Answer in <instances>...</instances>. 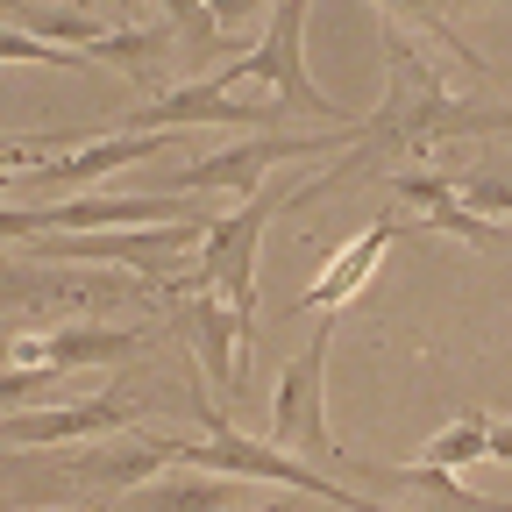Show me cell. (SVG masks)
<instances>
[{"label": "cell", "instance_id": "obj_1", "mask_svg": "<svg viewBox=\"0 0 512 512\" xmlns=\"http://www.w3.org/2000/svg\"><path fill=\"white\" fill-rule=\"evenodd\" d=\"M200 420H207V441H178V434H143L164 463H185V470H214V477H235V484H285L299 498H320V505H342V512H392V505H377L363 491H349L342 477H320L313 463L285 456V448L271 441H249L214 399H200Z\"/></svg>", "mask_w": 512, "mask_h": 512}, {"label": "cell", "instance_id": "obj_2", "mask_svg": "<svg viewBox=\"0 0 512 512\" xmlns=\"http://www.w3.org/2000/svg\"><path fill=\"white\" fill-rule=\"evenodd\" d=\"M335 342H342V313H328L320 328L306 335V349L278 370V399H271V448L285 456H306V463H349L335 434H328V363H335Z\"/></svg>", "mask_w": 512, "mask_h": 512}, {"label": "cell", "instance_id": "obj_3", "mask_svg": "<svg viewBox=\"0 0 512 512\" xmlns=\"http://www.w3.org/2000/svg\"><path fill=\"white\" fill-rule=\"evenodd\" d=\"M207 221H171V228H100V235H36L29 264H114V271H136L157 292L178 278L185 256H200Z\"/></svg>", "mask_w": 512, "mask_h": 512}, {"label": "cell", "instance_id": "obj_4", "mask_svg": "<svg viewBox=\"0 0 512 512\" xmlns=\"http://www.w3.org/2000/svg\"><path fill=\"white\" fill-rule=\"evenodd\" d=\"M306 8H313V0H278L271 36L256 43V50H242V57H228L221 72H207V79H214L221 93H228V86H242V79H256V86H271V93H278V107H285V114H313L320 128H349V121H342V107L306 79Z\"/></svg>", "mask_w": 512, "mask_h": 512}, {"label": "cell", "instance_id": "obj_5", "mask_svg": "<svg viewBox=\"0 0 512 512\" xmlns=\"http://www.w3.org/2000/svg\"><path fill=\"white\" fill-rule=\"evenodd\" d=\"M342 150H356V121H349V128H320V136H292V128H271V136H242V143H228V150H214V157H200V164L171 171V192H185V200H192V192H228V200H256L271 164L342 157Z\"/></svg>", "mask_w": 512, "mask_h": 512}, {"label": "cell", "instance_id": "obj_6", "mask_svg": "<svg viewBox=\"0 0 512 512\" xmlns=\"http://www.w3.org/2000/svg\"><path fill=\"white\" fill-rule=\"evenodd\" d=\"M136 420H143L136 392H100L79 406H22V413H0V448H72V441H100Z\"/></svg>", "mask_w": 512, "mask_h": 512}, {"label": "cell", "instance_id": "obj_7", "mask_svg": "<svg viewBox=\"0 0 512 512\" xmlns=\"http://www.w3.org/2000/svg\"><path fill=\"white\" fill-rule=\"evenodd\" d=\"M136 128H242V136H271L285 128V107H256V100H235L221 93L214 79H192V86H171L164 100H150L143 114H128Z\"/></svg>", "mask_w": 512, "mask_h": 512}, {"label": "cell", "instance_id": "obj_8", "mask_svg": "<svg viewBox=\"0 0 512 512\" xmlns=\"http://www.w3.org/2000/svg\"><path fill=\"white\" fill-rule=\"evenodd\" d=\"M150 342V328H22L15 342H0L8 349V363L22 370H79V363H128Z\"/></svg>", "mask_w": 512, "mask_h": 512}, {"label": "cell", "instance_id": "obj_9", "mask_svg": "<svg viewBox=\"0 0 512 512\" xmlns=\"http://www.w3.org/2000/svg\"><path fill=\"white\" fill-rule=\"evenodd\" d=\"M164 150H178V128H128V136H100V143H79V150H57L50 164L22 171V178H36L50 192H72V185H93V178H107L121 164H150Z\"/></svg>", "mask_w": 512, "mask_h": 512}, {"label": "cell", "instance_id": "obj_10", "mask_svg": "<svg viewBox=\"0 0 512 512\" xmlns=\"http://www.w3.org/2000/svg\"><path fill=\"white\" fill-rule=\"evenodd\" d=\"M399 242V214H377L349 249H335V264L320 271V285H306L299 299H292V313H342L363 285H370V271L384 264V249Z\"/></svg>", "mask_w": 512, "mask_h": 512}, {"label": "cell", "instance_id": "obj_11", "mask_svg": "<svg viewBox=\"0 0 512 512\" xmlns=\"http://www.w3.org/2000/svg\"><path fill=\"white\" fill-rule=\"evenodd\" d=\"M392 192L399 200H413L420 214H427V228H448V235H463V242H477V249H512V235L505 228H491L477 207H463V192H456V171H392Z\"/></svg>", "mask_w": 512, "mask_h": 512}, {"label": "cell", "instance_id": "obj_12", "mask_svg": "<svg viewBox=\"0 0 512 512\" xmlns=\"http://www.w3.org/2000/svg\"><path fill=\"white\" fill-rule=\"evenodd\" d=\"M370 484H399V491H420L434 512H512V498H484L463 484V470H434V463H406V470H370V463H342Z\"/></svg>", "mask_w": 512, "mask_h": 512}, {"label": "cell", "instance_id": "obj_13", "mask_svg": "<svg viewBox=\"0 0 512 512\" xmlns=\"http://www.w3.org/2000/svg\"><path fill=\"white\" fill-rule=\"evenodd\" d=\"M107 278H79L64 264H0V313H36V306H79Z\"/></svg>", "mask_w": 512, "mask_h": 512}, {"label": "cell", "instance_id": "obj_14", "mask_svg": "<svg viewBox=\"0 0 512 512\" xmlns=\"http://www.w3.org/2000/svg\"><path fill=\"white\" fill-rule=\"evenodd\" d=\"M107 512H242V484L214 477V470H192V477H171L157 491H128Z\"/></svg>", "mask_w": 512, "mask_h": 512}, {"label": "cell", "instance_id": "obj_15", "mask_svg": "<svg viewBox=\"0 0 512 512\" xmlns=\"http://www.w3.org/2000/svg\"><path fill=\"white\" fill-rule=\"evenodd\" d=\"M484 441H491V413H484V406H463L456 420H448V427L420 448V463H434V470H470V463H484Z\"/></svg>", "mask_w": 512, "mask_h": 512}, {"label": "cell", "instance_id": "obj_16", "mask_svg": "<svg viewBox=\"0 0 512 512\" xmlns=\"http://www.w3.org/2000/svg\"><path fill=\"white\" fill-rule=\"evenodd\" d=\"M171 43H178V36H171V22H157V29H107L86 57H93V64H121V72H143V64H150V57H164Z\"/></svg>", "mask_w": 512, "mask_h": 512}, {"label": "cell", "instance_id": "obj_17", "mask_svg": "<svg viewBox=\"0 0 512 512\" xmlns=\"http://www.w3.org/2000/svg\"><path fill=\"white\" fill-rule=\"evenodd\" d=\"M377 8H384V15H406V22H420V29H434L463 64H477V72H484V57H477L456 29H448V8H491V0H377Z\"/></svg>", "mask_w": 512, "mask_h": 512}, {"label": "cell", "instance_id": "obj_18", "mask_svg": "<svg viewBox=\"0 0 512 512\" xmlns=\"http://www.w3.org/2000/svg\"><path fill=\"white\" fill-rule=\"evenodd\" d=\"M0 64H72V72H86V50H57L43 36H22V29H0Z\"/></svg>", "mask_w": 512, "mask_h": 512}, {"label": "cell", "instance_id": "obj_19", "mask_svg": "<svg viewBox=\"0 0 512 512\" xmlns=\"http://www.w3.org/2000/svg\"><path fill=\"white\" fill-rule=\"evenodd\" d=\"M64 384V370H22V363H8L0 370V413H22L29 399H50Z\"/></svg>", "mask_w": 512, "mask_h": 512}, {"label": "cell", "instance_id": "obj_20", "mask_svg": "<svg viewBox=\"0 0 512 512\" xmlns=\"http://www.w3.org/2000/svg\"><path fill=\"white\" fill-rule=\"evenodd\" d=\"M456 192H463V207H477V214H512V178L463 171V178H456Z\"/></svg>", "mask_w": 512, "mask_h": 512}, {"label": "cell", "instance_id": "obj_21", "mask_svg": "<svg viewBox=\"0 0 512 512\" xmlns=\"http://www.w3.org/2000/svg\"><path fill=\"white\" fill-rule=\"evenodd\" d=\"M57 150L50 143H29V136H0V171H36V164H50Z\"/></svg>", "mask_w": 512, "mask_h": 512}, {"label": "cell", "instance_id": "obj_22", "mask_svg": "<svg viewBox=\"0 0 512 512\" xmlns=\"http://www.w3.org/2000/svg\"><path fill=\"white\" fill-rule=\"evenodd\" d=\"M484 463H512V420H491V441H484Z\"/></svg>", "mask_w": 512, "mask_h": 512}, {"label": "cell", "instance_id": "obj_23", "mask_svg": "<svg viewBox=\"0 0 512 512\" xmlns=\"http://www.w3.org/2000/svg\"><path fill=\"white\" fill-rule=\"evenodd\" d=\"M29 15H36L29 0H0V22H8V29H22V36H29Z\"/></svg>", "mask_w": 512, "mask_h": 512}, {"label": "cell", "instance_id": "obj_24", "mask_svg": "<svg viewBox=\"0 0 512 512\" xmlns=\"http://www.w3.org/2000/svg\"><path fill=\"white\" fill-rule=\"evenodd\" d=\"M207 8H214V22H221V29H228V22H242V15H249V8H256V0H207Z\"/></svg>", "mask_w": 512, "mask_h": 512}, {"label": "cell", "instance_id": "obj_25", "mask_svg": "<svg viewBox=\"0 0 512 512\" xmlns=\"http://www.w3.org/2000/svg\"><path fill=\"white\" fill-rule=\"evenodd\" d=\"M0 477H15V456H0Z\"/></svg>", "mask_w": 512, "mask_h": 512}, {"label": "cell", "instance_id": "obj_26", "mask_svg": "<svg viewBox=\"0 0 512 512\" xmlns=\"http://www.w3.org/2000/svg\"><path fill=\"white\" fill-rule=\"evenodd\" d=\"M242 512H285V505H242Z\"/></svg>", "mask_w": 512, "mask_h": 512}, {"label": "cell", "instance_id": "obj_27", "mask_svg": "<svg viewBox=\"0 0 512 512\" xmlns=\"http://www.w3.org/2000/svg\"><path fill=\"white\" fill-rule=\"evenodd\" d=\"M64 512H93V505H64Z\"/></svg>", "mask_w": 512, "mask_h": 512}]
</instances>
